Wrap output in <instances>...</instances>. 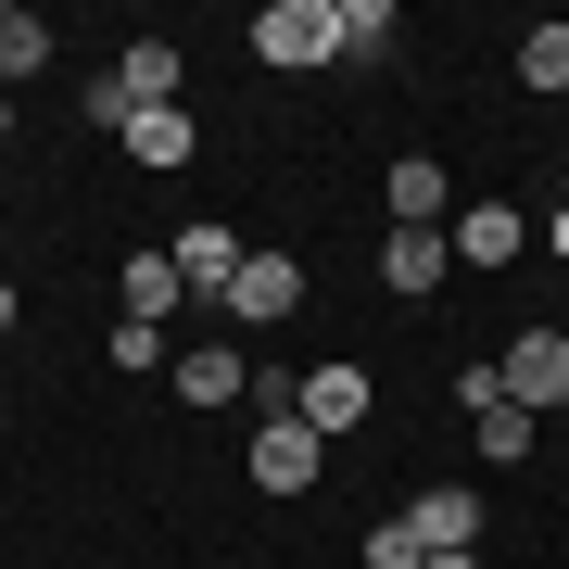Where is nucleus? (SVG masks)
Returning <instances> with one entry per match:
<instances>
[{
  "instance_id": "1",
  "label": "nucleus",
  "mask_w": 569,
  "mask_h": 569,
  "mask_svg": "<svg viewBox=\"0 0 569 569\" xmlns=\"http://www.w3.org/2000/svg\"><path fill=\"white\" fill-rule=\"evenodd\" d=\"M253 51L266 63H329V51H342V0H266V13H253Z\"/></svg>"
},
{
  "instance_id": "2",
  "label": "nucleus",
  "mask_w": 569,
  "mask_h": 569,
  "mask_svg": "<svg viewBox=\"0 0 569 569\" xmlns=\"http://www.w3.org/2000/svg\"><path fill=\"white\" fill-rule=\"evenodd\" d=\"M493 380H507V406H569V329H519L507 355H493Z\"/></svg>"
},
{
  "instance_id": "3",
  "label": "nucleus",
  "mask_w": 569,
  "mask_h": 569,
  "mask_svg": "<svg viewBox=\"0 0 569 569\" xmlns=\"http://www.w3.org/2000/svg\"><path fill=\"white\" fill-rule=\"evenodd\" d=\"M406 531H418V557H481V493H468V481H430L418 507H406Z\"/></svg>"
},
{
  "instance_id": "4",
  "label": "nucleus",
  "mask_w": 569,
  "mask_h": 569,
  "mask_svg": "<svg viewBox=\"0 0 569 569\" xmlns=\"http://www.w3.org/2000/svg\"><path fill=\"white\" fill-rule=\"evenodd\" d=\"M241 228H178V291L190 305H228V291H241Z\"/></svg>"
},
{
  "instance_id": "5",
  "label": "nucleus",
  "mask_w": 569,
  "mask_h": 569,
  "mask_svg": "<svg viewBox=\"0 0 569 569\" xmlns=\"http://www.w3.org/2000/svg\"><path fill=\"white\" fill-rule=\"evenodd\" d=\"M228 317H241V329L305 317V266H291V253H253V266H241V291H228Z\"/></svg>"
},
{
  "instance_id": "6",
  "label": "nucleus",
  "mask_w": 569,
  "mask_h": 569,
  "mask_svg": "<svg viewBox=\"0 0 569 569\" xmlns=\"http://www.w3.org/2000/svg\"><path fill=\"white\" fill-rule=\"evenodd\" d=\"M317 456H329V443H317L305 418H253V481H266V493H305Z\"/></svg>"
},
{
  "instance_id": "7",
  "label": "nucleus",
  "mask_w": 569,
  "mask_h": 569,
  "mask_svg": "<svg viewBox=\"0 0 569 569\" xmlns=\"http://www.w3.org/2000/svg\"><path fill=\"white\" fill-rule=\"evenodd\" d=\"M291 418H305L317 443H342V430L367 418V367H305V392H291Z\"/></svg>"
},
{
  "instance_id": "8",
  "label": "nucleus",
  "mask_w": 569,
  "mask_h": 569,
  "mask_svg": "<svg viewBox=\"0 0 569 569\" xmlns=\"http://www.w3.org/2000/svg\"><path fill=\"white\" fill-rule=\"evenodd\" d=\"M443 266H456L443 228H392V241H380V279L406 291V305H430V291H443Z\"/></svg>"
},
{
  "instance_id": "9",
  "label": "nucleus",
  "mask_w": 569,
  "mask_h": 569,
  "mask_svg": "<svg viewBox=\"0 0 569 569\" xmlns=\"http://www.w3.org/2000/svg\"><path fill=\"white\" fill-rule=\"evenodd\" d=\"M443 241H456V266H519V253H531V228H519V203H468Z\"/></svg>"
},
{
  "instance_id": "10",
  "label": "nucleus",
  "mask_w": 569,
  "mask_h": 569,
  "mask_svg": "<svg viewBox=\"0 0 569 569\" xmlns=\"http://www.w3.org/2000/svg\"><path fill=\"white\" fill-rule=\"evenodd\" d=\"M114 89H127V114H164V102H178V39H127L114 51Z\"/></svg>"
},
{
  "instance_id": "11",
  "label": "nucleus",
  "mask_w": 569,
  "mask_h": 569,
  "mask_svg": "<svg viewBox=\"0 0 569 569\" xmlns=\"http://www.w3.org/2000/svg\"><path fill=\"white\" fill-rule=\"evenodd\" d=\"M114 152H127V164H152V178H178V164L203 152V127H190L178 102H164V114H127V140H114Z\"/></svg>"
},
{
  "instance_id": "12",
  "label": "nucleus",
  "mask_w": 569,
  "mask_h": 569,
  "mask_svg": "<svg viewBox=\"0 0 569 569\" xmlns=\"http://www.w3.org/2000/svg\"><path fill=\"white\" fill-rule=\"evenodd\" d=\"M178 392H190V406H241V392H253V367L228 355V342H190V355H178Z\"/></svg>"
},
{
  "instance_id": "13",
  "label": "nucleus",
  "mask_w": 569,
  "mask_h": 569,
  "mask_svg": "<svg viewBox=\"0 0 569 569\" xmlns=\"http://www.w3.org/2000/svg\"><path fill=\"white\" fill-rule=\"evenodd\" d=\"M114 291H127V317H152V329L190 305V291H178V253H127V279H114Z\"/></svg>"
},
{
  "instance_id": "14",
  "label": "nucleus",
  "mask_w": 569,
  "mask_h": 569,
  "mask_svg": "<svg viewBox=\"0 0 569 569\" xmlns=\"http://www.w3.org/2000/svg\"><path fill=\"white\" fill-rule=\"evenodd\" d=\"M392 228H443V164H430V152L392 164Z\"/></svg>"
},
{
  "instance_id": "15",
  "label": "nucleus",
  "mask_w": 569,
  "mask_h": 569,
  "mask_svg": "<svg viewBox=\"0 0 569 569\" xmlns=\"http://www.w3.org/2000/svg\"><path fill=\"white\" fill-rule=\"evenodd\" d=\"M468 430H481V456H493V468H519L531 443H545V430H531V406H507V392H493V406H468Z\"/></svg>"
},
{
  "instance_id": "16",
  "label": "nucleus",
  "mask_w": 569,
  "mask_h": 569,
  "mask_svg": "<svg viewBox=\"0 0 569 569\" xmlns=\"http://www.w3.org/2000/svg\"><path fill=\"white\" fill-rule=\"evenodd\" d=\"M39 63H51V26L26 13V0H0V89H13V77H39Z\"/></svg>"
},
{
  "instance_id": "17",
  "label": "nucleus",
  "mask_w": 569,
  "mask_h": 569,
  "mask_svg": "<svg viewBox=\"0 0 569 569\" xmlns=\"http://www.w3.org/2000/svg\"><path fill=\"white\" fill-rule=\"evenodd\" d=\"M519 89H569V26H531L519 39Z\"/></svg>"
},
{
  "instance_id": "18",
  "label": "nucleus",
  "mask_w": 569,
  "mask_h": 569,
  "mask_svg": "<svg viewBox=\"0 0 569 569\" xmlns=\"http://www.w3.org/2000/svg\"><path fill=\"white\" fill-rule=\"evenodd\" d=\"M342 51H355V63L392 51V0H342Z\"/></svg>"
},
{
  "instance_id": "19",
  "label": "nucleus",
  "mask_w": 569,
  "mask_h": 569,
  "mask_svg": "<svg viewBox=\"0 0 569 569\" xmlns=\"http://www.w3.org/2000/svg\"><path fill=\"white\" fill-rule=\"evenodd\" d=\"M102 355H114V367H164V329H152V317H114Z\"/></svg>"
},
{
  "instance_id": "20",
  "label": "nucleus",
  "mask_w": 569,
  "mask_h": 569,
  "mask_svg": "<svg viewBox=\"0 0 569 569\" xmlns=\"http://www.w3.org/2000/svg\"><path fill=\"white\" fill-rule=\"evenodd\" d=\"M355 569H418V531H406V519H392V531H367V545H355Z\"/></svg>"
},
{
  "instance_id": "21",
  "label": "nucleus",
  "mask_w": 569,
  "mask_h": 569,
  "mask_svg": "<svg viewBox=\"0 0 569 569\" xmlns=\"http://www.w3.org/2000/svg\"><path fill=\"white\" fill-rule=\"evenodd\" d=\"M545 253H557V266H569V203H557V228H545Z\"/></svg>"
},
{
  "instance_id": "22",
  "label": "nucleus",
  "mask_w": 569,
  "mask_h": 569,
  "mask_svg": "<svg viewBox=\"0 0 569 569\" xmlns=\"http://www.w3.org/2000/svg\"><path fill=\"white\" fill-rule=\"evenodd\" d=\"M418 569H481V557H418Z\"/></svg>"
},
{
  "instance_id": "23",
  "label": "nucleus",
  "mask_w": 569,
  "mask_h": 569,
  "mask_svg": "<svg viewBox=\"0 0 569 569\" xmlns=\"http://www.w3.org/2000/svg\"><path fill=\"white\" fill-rule=\"evenodd\" d=\"M0 140H13V89H0Z\"/></svg>"
},
{
  "instance_id": "24",
  "label": "nucleus",
  "mask_w": 569,
  "mask_h": 569,
  "mask_svg": "<svg viewBox=\"0 0 569 569\" xmlns=\"http://www.w3.org/2000/svg\"><path fill=\"white\" fill-rule=\"evenodd\" d=\"M0 329H13V279H0Z\"/></svg>"
}]
</instances>
